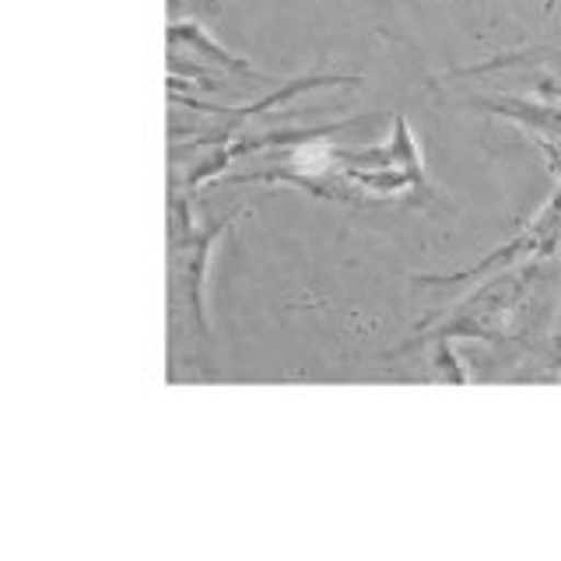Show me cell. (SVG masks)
Returning <instances> with one entry per match:
<instances>
[{
	"label": "cell",
	"instance_id": "52a82bcc",
	"mask_svg": "<svg viewBox=\"0 0 561 561\" xmlns=\"http://www.w3.org/2000/svg\"><path fill=\"white\" fill-rule=\"evenodd\" d=\"M473 105L481 110L505 116L519 123V127H530L537 134H548V137H561V105L554 102H530V99H516V95H505V99H473Z\"/></svg>",
	"mask_w": 561,
	"mask_h": 561
},
{
	"label": "cell",
	"instance_id": "277c9868",
	"mask_svg": "<svg viewBox=\"0 0 561 561\" xmlns=\"http://www.w3.org/2000/svg\"><path fill=\"white\" fill-rule=\"evenodd\" d=\"M561 245V190L551 193V201L537 210V218L523 228L519 236H513L508 242H502L499 250H491L488 256H481L473 267L463 271H449V274H421V285H456V280H473V277H488L516 267V263L526 260H548Z\"/></svg>",
	"mask_w": 561,
	"mask_h": 561
},
{
	"label": "cell",
	"instance_id": "30bf717a",
	"mask_svg": "<svg viewBox=\"0 0 561 561\" xmlns=\"http://www.w3.org/2000/svg\"><path fill=\"white\" fill-rule=\"evenodd\" d=\"M554 358H558V365H561V323H558V330H554Z\"/></svg>",
	"mask_w": 561,
	"mask_h": 561
},
{
	"label": "cell",
	"instance_id": "8992f818",
	"mask_svg": "<svg viewBox=\"0 0 561 561\" xmlns=\"http://www.w3.org/2000/svg\"><path fill=\"white\" fill-rule=\"evenodd\" d=\"M362 78L358 75H306V78H298V81H288L285 88H274V92L267 99H260L253 105H242V110H221V105H207V102H197V99H175V102H183L190 105V110H197V113H215V116H236V119H250V116H260V113H267L274 110V105L280 102H288L291 95L298 92H306V88H327V84H358Z\"/></svg>",
	"mask_w": 561,
	"mask_h": 561
},
{
	"label": "cell",
	"instance_id": "ba28073f",
	"mask_svg": "<svg viewBox=\"0 0 561 561\" xmlns=\"http://www.w3.org/2000/svg\"><path fill=\"white\" fill-rule=\"evenodd\" d=\"M432 368L438 379H449V382H467V376L460 373V362H456V351L453 341H435L432 344Z\"/></svg>",
	"mask_w": 561,
	"mask_h": 561
},
{
	"label": "cell",
	"instance_id": "6da1fadb",
	"mask_svg": "<svg viewBox=\"0 0 561 561\" xmlns=\"http://www.w3.org/2000/svg\"><path fill=\"white\" fill-rule=\"evenodd\" d=\"M245 215L242 207H236L232 215H225L210 225H197L190 210V201L180 190H172V215H169V274L175 285V302L186 306V316L193 330L201 333L204 341H210V327H207V306H204V291H207V271H210V253L215 245L228 236L239 218Z\"/></svg>",
	"mask_w": 561,
	"mask_h": 561
},
{
	"label": "cell",
	"instance_id": "5b68a950",
	"mask_svg": "<svg viewBox=\"0 0 561 561\" xmlns=\"http://www.w3.org/2000/svg\"><path fill=\"white\" fill-rule=\"evenodd\" d=\"M169 43H172V49H175V46L197 49L207 64H215V67L228 70V75L253 78V81H271V78L263 75V70H256L250 60H242V57H236L232 49H225V46L215 39V35H210V32L197 22V18H180V22H172V25H169Z\"/></svg>",
	"mask_w": 561,
	"mask_h": 561
},
{
	"label": "cell",
	"instance_id": "9c48e42d",
	"mask_svg": "<svg viewBox=\"0 0 561 561\" xmlns=\"http://www.w3.org/2000/svg\"><path fill=\"white\" fill-rule=\"evenodd\" d=\"M537 148L543 151V158H548V169L561 180V137H548V134H540L537 137Z\"/></svg>",
	"mask_w": 561,
	"mask_h": 561
},
{
	"label": "cell",
	"instance_id": "3957f363",
	"mask_svg": "<svg viewBox=\"0 0 561 561\" xmlns=\"http://www.w3.org/2000/svg\"><path fill=\"white\" fill-rule=\"evenodd\" d=\"M534 280V271L523 267V271H499L495 280H488V285L470 295L467 302H460L453 309V316L435 327L432 333H425V344H435V341H460V337H470V341H499L505 333V320L513 316V309L523 302L526 288H530Z\"/></svg>",
	"mask_w": 561,
	"mask_h": 561
},
{
	"label": "cell",
	"instance_id": "7a4b0ae2",
	"mask_svg": "<svg viewBox=\"0 0 561 561\" xmlns=\"http://www.w3.org/2000/svg\"><path fill=\"white\" fill-rule=\"evenodd\" d=\"M341 175L347 183H355L362 193H368L373 201L397 197V193H421V197L432 193L421 145L403 113L393 116V134L386 145L362 148V151L341 148Z\"/></svg>",
	"mask_w": 561,
	"mask_h": 561
}]
</instances>
